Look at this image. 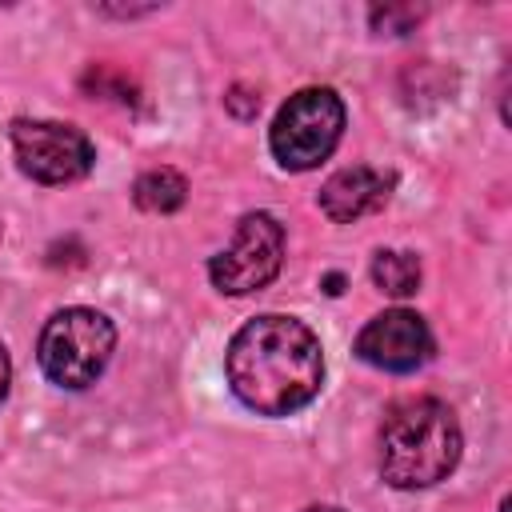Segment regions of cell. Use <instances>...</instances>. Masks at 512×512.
Listing matches in <instances>:
<instances>
[{
  "instance_id": "cell-9",
  "label": "cell",
  "mask_w": 512,
  "mask_h": 512,
  "mask_svg": "<svg viewBox=\"0 0 512 512\" xmlns=\"http://www.w3.org/2000/svg\"><path fill=\"white\" fill-rule=\"evenodd\" d=\"M188 196V184L176 168H152L132 184V200L144 212H176Z\"/></svg>"
},
{
  "instance_id": "cell-8",
  "label": "cell",
  "mask_w": 512,
  "mask_h": 512,
  "mask_svg": "<svg viewBox=\"0 0 512 512\" xmlns=\"http://www.w3.org/2000/svg\"><path fill=\"white\" fill-rule=\"evenodd\" d=\"M396 176L392 172H380V168H368V164H356V168H340L324 180L320 188V208L328 220L336 224H348V220H360L364 212L380 208L392 192Z\"/></svg>"
},
{
  "instance_id": "cell-3",
  "label": "cell",
  "mask_w": 512,
  "mask_h": 512,
  "mask_svg": "<svg viewBox=\"0 0 512 512\" xmlns=\"http://www.w3.org/2000/svg\"><path fill=\"white\" fill-rule=\"evenodd\" d=\"M116 328L96 308H64L40 332V368L60 388H88L108 368Z\"/></svg>"
},
{
  "instance_id": "cell-5",
  "label": "cell",
  "mask_w": 512,
  "mask_h": 512,
  "mask_svg": "<svg viewBox=\"0 0 512 512\" xmlns=\"http://www.w3.org/2000/svg\"><path fill=\"white\" fill-rule=\"evenodd\" d=\"M284 260V228L268 212H248L224 252L208 260V276L228 296H248L264 288Z\"/></svg>"
},
{
  "instance_id": "cell-7",
  "label": "cell",
  "mask_w": 512,
  "mask_h": 512,
  "mask_svg": "<svg viewBox=\"0 0 512 512\" xmlns=\"http://www.w3.org/2000/svg\"><path fill=\"white\" fill-rule=\"evenodd\" d=\"M356 356L384 372H412L432 356V332L424 316L408 308H388L360 328Z\"/></svg>"
},
{
  "instance_id": "cell-4",
  "label": "cell",
  "mask_w": 512,
  "mask_h": 512,
  "mask_svg": "<svg viewBox=\"0 0 512 512\" xmlns=\"http://www.w3.org/2000/svg\"><path fill=\"white\" fill-rule=\"evenodd\" d=\"M344 132V104L332 88H300L296 96H288L272 120V156L292 168H316L320 160L332 156V148L340 144Z\"/></svg>"
},
{
  "instance_id": "cell-12",
  "label": "cell",
  "mask_w": 512,
  "mask_h": 512,
  "mask_svg": "<svg viewBox=\"0 0 512 512\" xmlns=\"http://www.w3.org/2000/svg\"><path fill=\"white\" fill-rule=\"evenodd\" d=\"M8 380H12V364H8V352H4V344H0V404H4V396H8Z\"/></svg>"
},
{
  "instance_id": "cell-10",
  "label": "cell",
  "mask_w": 512,
  "mask_h": 512,
  "mask_svg": "<svg viewBox=\"0 0 512 512\" xmlns=\"http://www.w3.org/2000/svg\"><path fill=\"white\" fill-rule=\"evenodd\" d=\"M372 280L380 292L388 296H412L420 288V260L412 252H396V248H380L372 256Z\"/></svg>"
},
{
  "instance_id": "cell-2",
  "label": "cell",
  "mask_w": 512,
  "mask_h": 512,
  "mask_svg": "<svg viewBox=\"0 0 512 512\" xmlns=\"http://www.w3.org/2000/svg\"><path fill=\"white\" fill-rule=\"evenodd\" d=\"M460 460V424L436 396H408L380 424V476L392 488H428Z\"/></svg>"
},
{
  "instance_id": "cell-11",
  "label": "cell",
  "mask_w": 512,
  "mask_h": 512,
  "mask_svg": "<svg viewBox=\"0 0 512 512\" xmlns=\"http://www.w3.org/2000/svg\"><path fill=\"white\" fill-rule=\"evenodd\" d=\"M412 20H420V8H376L372 12V24L388 32H404Z\"/></svg>"
},
{
  "instance_id": "cell-1",
  "label": "cell",
  "mask_w": 512,
  "mask_h": 512,
  "mask_svg": "<svg viewBox=\"0 0 512 512\" xmlns=\"http://www.w3.org/2000/svg\"><path fill=\"white\" fill-rule=\"evenodd\" d=\"M228 384L260 416H288L304 408L324 384V352L296 316L264 312L248 320L228 344Z\"/></svg>"
},
{
  "instance_id": "cell-13",
  "label": "cell",
  "mask_w": 512,
  "mask_h": 512,
  "mask_svg": "<svg viewBox=\"0 0 512 512\" xmlns=\"http://www.w3.org/2000/svg\"><path fill=\"white\" fill-rule=\"evenodd\" d=\"M304 512H344V508H332V504H316V508H304Z\"/></svg>"
},
{
  "instance_id": "cell-6",
  "label": "cell",
  "mask_w": 512,
  "mask_h": 512,
  "mask_svg": "<svg viewBox=\"0 0 512 512\" xmlns=\"http://www.w3.org/2000/svg\"><path fill=\"white\" fill-rule=\"evenodd\" d=\"M12 152L20 172L40 184H72L92 168L88 136L60 120H16Z\"/></svg>"
}]
</instances>
